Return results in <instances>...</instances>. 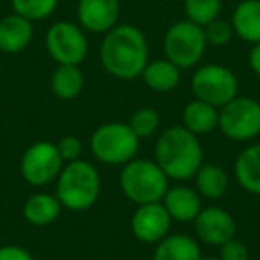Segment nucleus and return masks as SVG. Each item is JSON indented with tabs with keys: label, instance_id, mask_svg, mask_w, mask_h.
<instances>
[{
	"label": "nucleus",
	"instance_id": "32",
	"mask_svg": "<svg viewBox=\"0 0 260 260\" xmlns=\"http://www.w3.org/2000/svg\"><path fill=\"white\" fill-rule=\"evenodd\" d=\"M200 260H221L219 256H216V255H203Z\"/></svg>",
	"mask_w": 260,
	"mask_h": 260
},
{
	"label": "nucleus",
	"instance_id": "14",
	"mask_svg": "<svg viewBox=\"0 0 260 260\" xmlns=\"http://www.w3.org/2000/svg\"><path fill=\"white\" fill-rule=\"evenodd\" d=\"M202 200L203 198L194 187L178 184L168 187L162 203L173 221H177V223H192L200 214V210L203 209Z\"/></svg>",
	"mask_w": 260,
	"mask_h": 260
},
{
	"label": "nucleus",
	"instance_id": "22",
	"mask_svg": "<svg viewBox=\"0 0 260 260\" xmlns=\"http://www.w3.org/2000/svg\"><path fill=\"white\" fill-rule=\"evenodd\" d=\"M230 187V175L223 166L203 162L194 175V189L205 200H221Z\"/></svg>",
	"mask_w": 260,
	"mask_h": 260
},
{
	"label": "nucleus",
	"instance_id": "24",
	"mask_svg": "<svg viewBox=\"0 0 260 260\" xmlns=\"http://www.w3.org/2000/svg\"><path fill=\"white\" fill-rule=\"evenodd\" d=\"M223 0H184V13L189 22L205 27L212 20L219 18Z\"/></svg>",
	"mask_w": 260,
	"mask_h": 260
},
{
	"label": "nucleus",
	"instance_id": "19",
	"mask_svg": "<svg viewBox=\"0 0 260 260\" xmlns=\"http://www.w3.org/2000/svg\"><path fill=\"white\" fill-rule=\"evenodd\" d=\"M239 40L249 45L260 41V0H242L235 6L230 20Z\"/></svg>",
	"mask_w": 260,
	"mask_h": 260
},
{
	"label": "nucleus",
	"instance_id": "31",
	"mask_svg": "<svg viewBox=\"0 0 260 260\" xmlns=\"http://www.w3.org/2000/svg\"><path fill=\"white\" fill-rule=\"evenodd\" d=\"M248 62H249L251 72L260 77V41L255 45H251V50H249V55H248Z\"/></svg>",
	"mask_w": 260,
	"mask_h": 260
},
{
	"label": "nucleus",
	"instance_id": "27",
	"mask_svg": "<svg viewBox=\"0 0 260 260\" xmlns=\"http://www.w3.org/2000/svg\"><path fill=\"white\" fill-rule=\"evenodd\" d=\"M203 32H205L207 45H212V47H224L235 36L232 23L223 18H216L210 23H207L203 27Z\"/></svg>",
	"mask_w": 260,
	"mask_h": 260
},
{
	"label": "nucleus",
	"instance_id": "18",
	"mask_svg": "<svg viewBox=\"0 0 260 260\" xmlns=\"http://www.w3.org/2000/svg\"><path fill=\"white\" fill-rule=\"evenodd\" d=\"M234 177L246 192L260 196V143H253L239 153L234 164Z\"/></svg>",
	"mask_w": 260,
	"mask_h": 260
},
{
	"label": "nucleus",
	"instance_id": "1",
	"mask_svg": "<svg viewBox=\"0 0 260 260\" xmlns=\"http://www.w3.org/2000/svg\"><path fill=\"white\" fill-rule=\"evenodd\" d=\"M148 61V40L139 27L118 23L104 34L100 62L111 77L118 80H134L141 77Z\"/></svg>",
	"mask_w": 260,
	"mask_h": 260
},
{
	"label": "nucleus",
	"instance_id": "16",
	"mask_svg": "<svg viewBox=\"0 0 260 260\" xmlns=\"http://www.w3.org/2000/svg\"><path fill=\"white\" fill-rule=\"evenodd\" d=\"M62 212V205L57 200L55 194H48V192H34L23 203V219L29 224L38 228L48 226V224L55 223Z\"/></svg>",
	"mask_w": 260,
	"mask_h": 260
},
{
	"label": "nucleus",
	"instance_id": "20",
	"mask_svg": "<svg viewBox=\"0 0 260 260\" xmlns=\"http://www.w3.org/2000/svg\"><path fill=\"white\" fill-rule=\"evenodd\" d=\"M141 79L148 89L155 93H170L177 89L180 84L182 70L166 57L155 59V61H148L141 73Z\"/></svg>",
	"mask_w": 260,
	"mask_h": 260
},
{
	"label": "nucleus",
	"instance_id": "10",
	"mask_svg": "<svg viewBox=\"0 0 260 260\" xmlns=\"http://www.w3.org/2000/svg\"><path fill=\"white\" fill-rule=\"evenodd\" d=\"M45 47L57 64H82L89 52L86 30L79 23L61 20L48 27Z\"/></svg>",
	"mask_w": 260,
	"mask_h": 260
},
{
	"label": "nucleus",
	"instance_id": "4",
	"mask_svg": "<svg viewBox=\"0 0 260 260\" xmlns=\"http://www.w3.org/2000/svg\"><path fill=\"white\" fill-rule=\"evenodd\" d=\"M170 187V178L152 159H132L121 166L119 189L136 205L162 202Z\"/></svg>",
	"mask_w": 260,
	"mask_h": 260
},
{
	"label": "nucleus",
	"instance_id": "9",
	"mask_svg": "<svg viewBox=\"0 0 260 260\" xmlns=\"http://www.w3.org/2000/svg\"><path fill=\"white\" fill-rule=\"evenodd\" d=\"M64 164L55 143L36 141L27 146L22 153L20 175L32 187H45L57 180Z\"/></svg>",
	"mask_w": 260,
	"mask_h": 260
},
{
	"label": "nucleus",
	"instance_id": "6",
	"mask_svg": "<svg viewBox=\"0 0 260 260\" xmlns=\"http://www.w3.org/2000/svg\"><path fill=\"white\" fill-rule=\"evenodd\" d=\"M164 55L180 70L194 68L200 64L207 50L203 27L189 22L187 18L175 22L164 34Z\"/></svg>",
	"mask_w": 260,
	"mask_h": 260
},
{
	"label": "nucleus",
	"instance_id": "12",
	"mask_svg": "<svg viewBox=\"0 0 260 260\" xmlns=\"http://www.w3.org/2000/svg\"><path fill=\"white\" fill-rule=\"evenodd\" d=\"M194 224V234L200 242L207 246H217L224 244L226 241L235 237L237 224L235 219L228 210L221 207H203L196 219L192 221Z\"/></svg>",
	"mask_w": 260,
	"mask_h": 260
},
{
	"label": "nucleus",
	"instance_id": "7",
	"mask_svg": "<svg viewBox=\"0 0 260 260\" xmlns=\"http://www.w3.org/2000/svg\"><path fill=\"white\" fill-rule=\"evenodd\" d=\"M217 128L226 139L248 143L260 136V102L251 96H235L219 107Z\"/></svg>",
	"mask_w": 260,
	"mask_h": 260
},
{
	"label": "nucleus",
	"instance_id": "17",
	"mask_svg": "<svg viewBox=\"0 0 260 260\" xmlns=\"http://www.w3.org/2000/svg\"><path fill=\"white\" fill-rule=\"evenodd\" d=\"M202 256L200 241L187 234H168L153 248V260H200Z\"/></svg>",
	"mask_w": 260,
	"mask_h": 260
},
{
	"label": "nucleus",
	"instance_id": "30",
	"mask_svg": "<svg viewBox=\"0 0 260 260\" xmlns=\"http://www.w3.org/2000/svg\"><path fill=\"white\" fill-rule=\"evenodd\" d=\"M0 260H34V255L20 244L0 246Z\"/></svg>",
	"mask_w": 260,
	"mask_h": 260
},
{
	"label": "nucleus",
	"instance_id": "13",
	"mask_svg": "<svg viewBox=\"0 0 260 260\" xmlns=\"http://www.w3.org/2000/svg\"><path fill=\"white\" fill-rule=\"evenodd\" d=\"M119 0H79L77 20L86 32L105 34L118 25Z\"/></svg>",
	"mask_w": 260,
	"mask_h": 260
},
{
	"label": "nucleus",
	"instance_id": "2",
	"mask_svg": "<svg viewBox=\"0 0 260 260\" xmlns=\"http://www.w3.org/2000/svg\"><path fill=\"white\" fill-rule=\"evenodd\" d=\"M153 153V160L170 180H191L203 164V148L200 138L182 125L170 126L159 134Z\"/></svg>",
	"mask_w": 260,
	"mask_h": 260
},
{
	"label": "nucleus",
	"instance_id": "15",
	"mask_svg": "<svg viewBox=\"0 0 260 260\" xmlns=\"http://www.w3.org/2000/svg\"><path fill=\"white\" fill-rule=\"evenodd\" d=\"M34 40V23L23 16L11 13L0 20V52L20 54Z\"/></svg>",
	"mask_w": 260,
	"mask_h": 260
},
{
	"label": "nucleus",
	"instance_id": "25",
	"mask_svg": "<svg viewBox=\"0 0 260 260\" xmlns=\"http://www.w3.org/2000/svg\"><path fill=\"white\" fill-rule=\"evenodd\" d=\"M59 6V0H11L13 13L30 20V22H41L50 18Z\"/></svg>",
	"mask_w": 260,
	"mask_h": 260
},
{
	"label": "nucleus",
	"instance_id": "3",
	"mask_svg": "<svg viewBox=\"0 0 260 260\" xmlns=\"http://www.w3.org/2000/svg\"><path fill=\"white\" fill-rule=\"evenodd\" d=\"M55 182V196L66 210L84 212L89 210L100 198V173L94 164L84 159L66 162Z\"/></svg>",
	"mask_w": 260,
	"mask_h": 260
},
{
	"label": "nucleus",
	"instance_id": "11",
	"mask_svg": "<svg viewBox=\"0 0 260 260\" xmlns=\"http://www.w3.org/2000/svg\"><path fill=\"white\" fill-rule=\"evenodd\" d=\"M173 219L168 214L162 202L138 205L130 217V230L138 241L145 244H157L168 234H171Z\"/></svg>",
	"mask_w": 260,
	"mask_h": 260
},
{
	"label": "nucleus",
	"instance_id": "23",
	"mask_svg": "<svg viewBox=\"0 0 260 260\" xmlns=\"http://www.w3.org/2000/svg\"><path fill=\"white\" fill-rule=\"evenodd\" d=\"M86 86L84 72L79 64H57L50 77V89L59 100H75Z\"/></svg>",
	"mask_w": 260,
	"mask_h": 260
},
{
	"label": "nucleus",
	"instance_id": "29",
	"mask_svg": "<svg viewBox=\"0 0 260 260\" xmlns=\"http://www.w3.org/2000/svg\"><path fill=\"white\" fill-rule=\"evenodd\" d=\"M221 260H248L249 251L248 246L239 239H230L224 244L219 246V253H217Z\"/></svg>",
	"mask_w": 260,
	"mask_h": 260
},
{
	"label": "nucleus",
	"instance_id": "28",
	"mask_svg": "<svg viewBox=\"0 0 260 260\" xmlns=\"http://www.w3.org/2000/svg\"><path fill=\"white\" fill-rule=\"evenodd\" d=\"M55 145H57V150H59V153H61V157H62V160H64V162H73V160H79L80 155H82L84 145H82V141H80V139L77 138V136H73V134L62 136V138L59 139Z\"/></svg>",
	"mask_w": 260,
	"mask_h": 260
},
{
	"label": "nucleus",
	"instance_id": "26",
	"mask_svg": "<svg viewBox=\"0 0 260 260\" xmlns=\"http://www.w3.org/2000/svg\"><path fill=\"white\" fill-rule=\"evenodd\" d=\"M139 139H148L157 134L160 126V112L153 107H139L126 121Z\"/></svg>",
	"mask_w": 260,
	"mask_h": 260
},
{
	"label": "nucleus",
	"instance_id": "8",
	"mask_svg": "<svg viewBox=\"0 0 260 260\" xmlns=\"http://www.w3.org/2000/svg\"><path fill=\"white\" fill-rule=\"evenodd\" d=\"M191 89L194 98L219 109L239 94V80L223 64H202L192 73Z\"/></svg>",
	"mask_w": 260,
	"mask_h": 260
},
{
	"label": "nucleus",
	"instance_id": "21",
	"mask_svg": "<svg viewBox=\"0 0 260 260\" xmlns=\"http://www.w3.org/2000/svg\"><path fill=\"white\" fill-rule=\"evenodd\" d=\"M217 123H219V109L198 98L189 102L182 111V126H185L198 138L214 132L217 128Z\"/></svg>",
	"mask_w": 260,
	"mask_h": 260
},
{
	"label": "nucleus",
	"instance_id": "5",
	"mask_svg": "<svg viewBox=\"0 0 260 260\" xmlns=\"http://www.w3.org/2000/svg\"><path fill=\"white\" fill-rule=\"evenodd\" d=\"M141 139L134 134L128 123L109 121L96 126L91 134L89 148L93 157L105 166H125L136 159Z\"/></svg>",
	"mask_w": 260,
	"mask_h": 260
}]
</instances>
